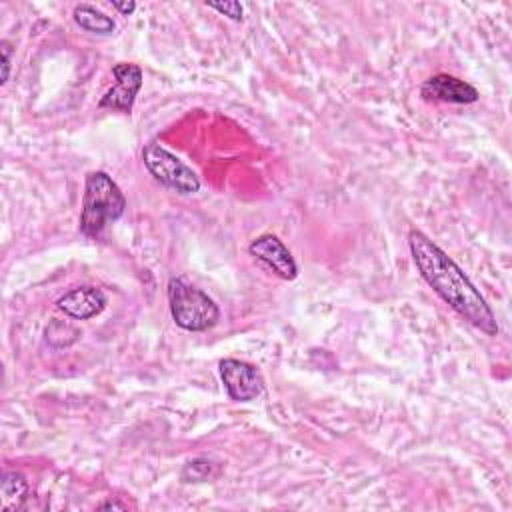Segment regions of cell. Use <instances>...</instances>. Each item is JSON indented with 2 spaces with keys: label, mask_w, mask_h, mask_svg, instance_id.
I'll list each match as a JSON object with an SVG mask.
<instances>
[{
  "label": "cell",
  "mask_w": 512,
  "mask_h": 512,
  "mask_svg": "<svg viewBox=\"0 0 512 512\" xmlns=\"http://www.w3.org/2000/svg\"><path fill=\"white\" fill-rule=\"evenodd\" d=\"M142 160L148 172L166 188L176 194H194L200 190V180L196 172L186 166L180 158L168 152L164 146L150 142L142 150Z\"/></svg>",
  "instance_id": "cell-4"
},
{
  "label": "cell",
  "mask_w": 512,
  "mask_h": 512,
  "mask_svg": "<svg viewBox=\"0 0 512 512\" xmlns=\"http://www.w3.org/2000/svg\"><path fill=\"white\" fill-rule=\"evenodd\" d=\"M114 86L100 98L98 106L116 110L122 114H130L136 94L142 88V70L130 62H118L112 68Z\"/></svg>",
  "instance_id": "cell-6"
},
{
  "label": "cell",
  "mask_w": 512,
  "mask_h": 512,
  "mask_svg": "<svg viewBox=\"0 0 512 512\" xmlns=\"http://www.w3.org/2000/svg\"><path fill=\"white\" fill-rule=\"evenodd\" d=\"M218 474V464L210 458H194L190 462H186V466L182 468L180 478L184 482H206L210 478H214Z\"/></svg>",
  "instance_id": "cell-12"
},
{
  "label": "cell",
  "mask_w": 512,
  "mask_h": 512,
  "mask_svg": "<svg viewBox=\"0 0 512 512\" xmlns=\"http://www.w3.org/2000/svg\"><path fill=\"white\" fill-rule=\"evenodd\" d=\"M206 6L216 10V12H220V14H224V16H228L234 22H240L244 18V8L236 0H230V2H206Z\"/></svg>",
  "instance_id": "cell-14"
},
{
  "label": "cell",
  "mask_w": 512,
  "mask_h": 512,
  "mask_svg": "<svg viewBox=\"0 0 512 512\" xmlns=\"http://www.w3.org/2000/svg\"><path fill=\"white\" fill-rule=\"evenodd\" d=\"M168 304L176 326L188 332H204L220 318L214 300L180 276L170 278L168 282Z\"/></svg>",
  "instance_id": "cell-3"
},
{
  "label": "cell",
  "mask_w": 512,
  "mask_h": 512,
  "mask_svg": "<svg viewBox=\"0 0 512 512\" xmlns=\"http://www.w3.org/2000/svg\"><path fill=\"white\" fill-rule=\"evenodd\" d=\"M0 494H2V510H18L22 508L26 496H28V482L22 474L18 472H4L2 484H0Z\"/></svg>",
  "instance_id": "cell-11"
},
{
  "label": "cell",
  "mask_w": 512,
  "mask_h": 512,
  "mask_svg": "<svg viewBox=\"0 0 512 512\" xmlns=\"http://www.w3.org/2000/svg\"><path fill=\"white\" fill-rule=\"evenodd\" d=\"M220 378L228 396L236 402H250L264 390V378L260 370L254 364L238 358L220 360Z\"/></svg>",
  "instance_id": "cell-5"
},
{
  "label": "cell",
  "mask_w": 512,
  "mask_h": 512,
  "mask_svg": "<svg viewBox=\"0 0 512 512\" xmlns=\"http://www.w3.org/2000/svg\"><path fill=\"white\" fill-rule=\"evenodd\" d=\"M106 294L96 286H78L56 300V308L70 318L88 320L106 308Z\"/></svg>",
  "instance_id": "cell-9"
},
{
  "label": "cell",
  "mask_w": 512,
  "mask_h": 512,
  "mask_svg": "<svg viewBox=\"0 0 512 512\" xmlns=\"http://www.w3.org/2000/svg\"><path fill=\"white\" fill-rule=\"evenodd\" d=\"M248 252L254 256V260L264 264L282 280H294L298 276V266L292 258V252L274 234H262L254 238L248 246Z\"/></svg>",
  "instance_id": "cell-7"
},
{
  "label": "cell",
  "mask_w": 512,
  "mask_h": 512,
  "mask_svg": "<svg viewBox=\"0 0 512 512\" xmlns=\"http://www.w3.org/2000/svg\"><path fill=\"white\" fill-rule=\"evenodd\" d=\"M112 8H116L124 16H130L136 10V2H118V0H114Z\"/></svg>",
  "instance_id": "cell-16"
},
{
  "label": "cell",
  "mask_w": 512,
  "mask_h": 512,
  "mask_svg": "<svg viewBox=\"0 0 512 512\" xmlns=\"http://www.w3.org/2000/svg\"><path fill=\"white\" fill-rule=\"evenodd\" d=\"M128 504H122V502H116V500H108L104 504H100V510H126Z\"/></svg>",
  "instance_id": "cell-17"
},
{
  "label": "cell",
  "mask_w": 512,
  "mask_h": 512,
  "mask_svg": "<svg viewBox=\"0 0 512 512\" xmlns=\"http://www.w3.org/2000/svg\"><path fill=\"white\" fill-rule=\"evenodd\" d=\"M126 210V198L118 184L102 170H94L86 176L80 232L84 236L96 238L106 228V224L122 218Z\"/></svg>",
  "instance_id": "cell-2"
},
{
  "label": "cell",
  "mask_w": 512,
  "mask_h": 512,
  "mask_svg": "<svg viewBox=\"0 0 512 512\" xmlns=\"http://www.w3.org/2000/svg\"><path fill=\"white\" fill-rule=\"evenodd\" d=\"M0 52H2V80L0 84L8 82L10 76V64H12V44L8 40L0 42Z\"/></svg>",
  "instance_id": "cell-15"
},
{
  "label": "cell",
  "mask_w": 512,
  "mask_h": 512,
  "mask_svg": "<svg viewBox=\"0 0 512 512\" xmlns=\"http://www.w3.org/2000/svg\"><path fill=\"white\" fill-rule=\"evenodd\" d=\"M408 246L416 270L426 284L468 324L488 336H496L498 324L494 312L462 268L420 230L408 232Z\"/></svg>",
  "instance_id": "cell-1"
},
{
  "label": "cell",
  "mask_w": 512,
  "mask_h": 512,
  "mask_svg": "<svg viewBox=\"0 0 512 512\" xmlns=\"http://www.w3.org/2000/svg\"><path fill=\"white\" fill-rule=\"evenodd\" d=\"M46 342L52 344L54 348H64L74 344L80 338V330L68 322L62 320H54L46 326Z\"/></svg>",
  "instance_id": "cell-13"
},
{
  "label": "cell",
  "mask_w": 512,
  "mask_h": 512,
  "mask_svg": "<svg viewBox=\"0 0 512 512\" xmlns=\"http://www.w3.org/2000/svg\"><path fill=\"white\" fill-rule=\"evenodd\" d=\"M420 96L426 102H448V104H472L480 98L478 90L450 74H436L420 86Z\"/></svg>",
  "instance_id": "cell-8"
},
{
  "label": "cell",
  "mask_w": 512,
  "mask_h": 512,
  "mask_svg": "<svg viewBox=\"0 0 512 512\" xmlns=\"http://www.w3.org/2000/svg\"><path fill=\"white\" fill-rule=\"evenodd\" d=\"M74 22L88 30V32H94V34H100V36H108L114 32L116 28V22L106 16L104 12L88 6V4H80L74 8Z\"/></svg>",
  "instance_id": "cell-10"
}]
</instances>
